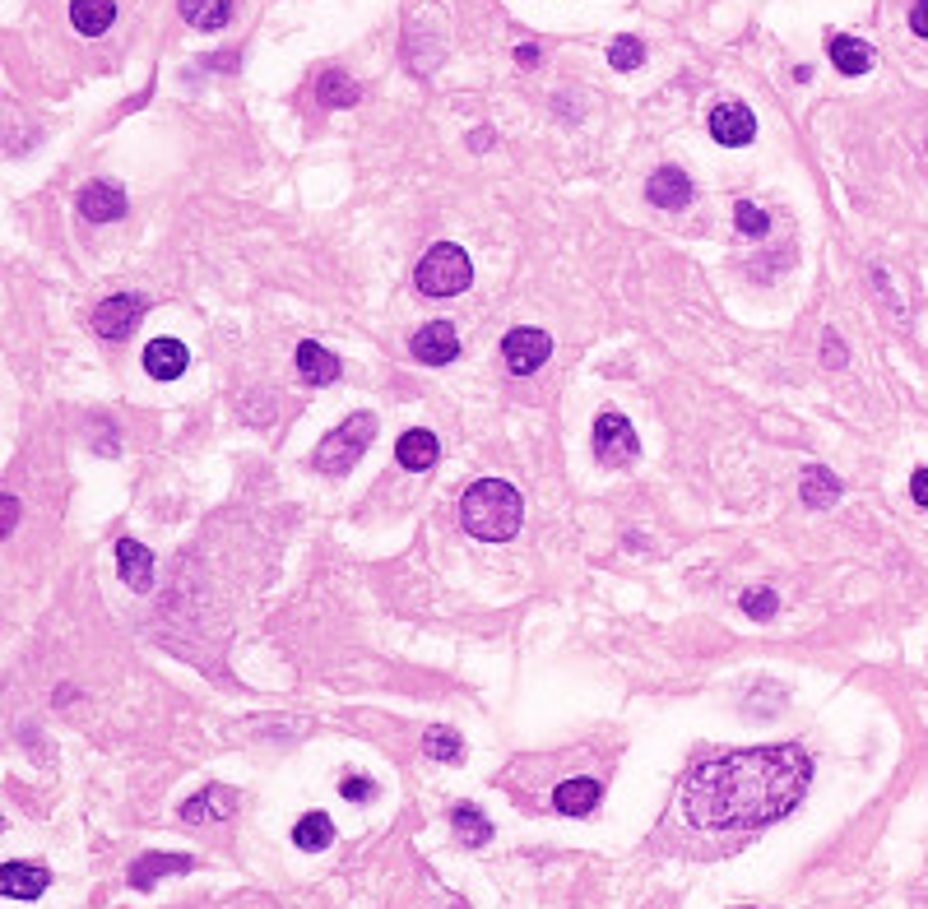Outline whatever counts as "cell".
I'll return each instance as SVG.
<instances>
[{
    "label": "cell",
    "instance_id": "cell-1",
    "mask_svg": "<svg viewBox=\"0 0 928 909\" xmlns=\"http://www.w3.org/2000/svg\"><path fill=\"white\" fill-rule=\"evenodd\" d=\"M813 780V757L799 743L715 752L692 766L683 784V813L701 831H747L794 813Z\"/></svg>",
    "mask_w": 928,
    "mask_h": 909
},
{
    "label": "cell",
    "instance_id": "cell-2",
    "mask_svg": "<svg viewBox=\"0 0 928 909\" xmlns=\"http://www.w3.org/2000/svg\"><path fill=\"white\" fill-rule=\"evenodd\" d=\"M460 520H465V529L473 533V539L506 543V539H516V533H520L525 502H520V492L511 487L506 479H479L465 492Z\"/></svg>",
    "mask_w": 928,
    "mask_h": 909
},
{
    "label": "cell",
    "instance_id": "cell-3",
    "mask_svg": "<svg viewBox=\"0 0 928 909\" xmlns=\"http://www.w3.org/2000/svg\"><path fill=\"white\" fill-rule=\"evenodd\" d=\"M371 441H377V418H371V413H348V418L334 427L321 446H316L311 464L321 473H334V479H340V473H348L371 450Z\"/></svg>",
    "mask_w": 928,
    "mask_h": 909
},
{
    "label": "cell",
    "instance_id": "cell-4",
    "mask_svg": "<svg viewBox=\"0 0 928 909\" xmlns=\"http://www.w3.org/2000/svg\"><path fill=\"white\" fill-rule=\"evenodd\" d=\"M413 284H419V292H427V298H456V292H465L473 284V265H469L465 246L437 242L419 261V269H413Z\"/></svg>",
    "mask_w": 928,
    "mask_h": 909
},
{
    "label": "cell",
    "instance_id": "cell-5",
    "mask_svg": "<svg viewBox=\"0 0 928 909\" xmlns=\"http://www.w3.org/2000/svg\"><path fill=\"white\" fill-rule=\"evenodd\" d=\"M595 454H599V464L608 469H622L631 464L641 454V441H637V432H631V423L622 418V413H599L595 418Z\"/></svg>",
    "mask_w": 928,
    "mask_h": 909
},
{
    "label": "cell",
    "instance_id": "cell-6",
    "mask_svg": "<svg viewBox=\"0 0 928 909\" xmlns=\"http://www.w3.org/2000/svg\"><path fill=\"white\" fill-rule=\"evenodd\" d=\"M502 358H506V367L516 371V377H535V371L552 358V340H548V330H535V325L511 330L506 340H502Z\"/></svg>",
    "mask_w": 928,
    "mask_h": 909
},
{
    "label": "cell",
    "instance_id": "cell-7",
    "mask_svg": "<svg viewBox=\"0 0 928 909\" xmlns=\"http://www.w3.org/2000/svg\"><path fill=\"white\" fill-rule=\"evenodd\" d=\"M140 315H145V298H135V292H112L107 302L93 307V330H98V340L116 344L140 325Z\"/></svg>",
    "mask_w": 928,
    "mask_h": 909
},
{
    "label": "cell",
    "instance_id": "cell-8",
    "mask_svg": "<svg viewBox=\"0 0 928 909\" xmlns=\"http://www.w3.org/2000/svg\"><path fill=\"white\" fill-rule=\"evenodd\" d=\"M409 353L419 358L423 367H446L460 358V334L450 321H427L419 334L409 340Z\"/></svg>",
    "mask_w": 928,
    "mask_h": 909
},
{
    "label": "cell",
    "instance_id": "cell-9",
    "mask_svg": "<svg viewBox=\"0 0 928 909\" xmlns=\"http://www.w3.org/2000/svg\"><path fill=\"white\" fill-rule=\"evenodd\" d=\"M692 195H697L692 176H687L683 168H674V163L655 168V172H650V182H645V200L655 209H687V205H692Z\"/></svg>",
    "mask_w": 928,
    "mask_h": 909
},
{
    "label": "cell",
    "instance_id": "cell-10",
    "mask_svg": "<svg viewBox=\"0 0 928 909\" xmlns=\"http://www.w3.org/2000/svg\"><path fill=\"white\" fill-rule=\"evenodd\" d=\"M75 205H79V219H89V223L126 219V191L112 186V182H89L84 191L75 195Z\"/></svg>",
    "mask_w": 928,
    "mask_h": 909
},
{
    "label": "cell",
    "instance_id": "cell-11",
    "mask_svg": "<svg viewBox=\"0 0 928 909\" xmlns=\"http://www.w3.org/2000/svg\"><path fill=\"white\" fill-rule=\"evenodd\" d=\"M710 135H715V145H724V149H743V145H753V135H757V116L743 103H720L710 112Z\"/></svg>",
    "mask_w": 928,
    "mask_h": 909
},
{
    "label": "cell",
    "instance_id": "cell-12",
    "mask_svg": "<svg viewBox=\"0 0 928 909\" xmlns=\"http://www.w3.org/2000/svg\"><path fill=\"white\" fill-rule=\"evenodd\" d=\"M182 873H195L191 854H145L130 863V886L135 891H153L163 877H182Z\"/></svg>",
    "mask_w": 928,
    "mask_h": 909
},
{
    "label": "cell",
    "instance_id": "cell-13",
    "mask_svg": "<svg viewBox=\"0 0 928 909\" xmlns=\"http://www.w3.org/2000/svg\"><path fill=\"white\" fill-rule=\"evenodd\" d=\"M186 367H191V348L182 340H168V334H163V340L145 344V371L153 381H176Z\"/></svg>",
    "mask_w": 928,
    "mask_h": 909
},
{
    "label": "cell",
    "instance_id": "cell-14",
    "mask_svg": "<svg viewBox=\"0 0 928 909\" xmlns=\"http://www.w3.org/2000/svg\"><path fill=\"white\" fill-rule=\"evenodd\" d=\"M51 886V873L37 863H5L0 867V896L5 900H37Z\"/></svg>",
    "mask_w": 928,
    "mask_h": 909
},
{
    "label": "cell",
    "instance_id": "cell-15",
    "mask_svg": "<svg viewBox=\"0 0 928 909\" xmlns=\"http://www.w3.org/2000/svg\"><path fill=\"white\" fill-rule=\"evenodd\" d=\"M116 576H122L130 589L149 595V585H153V552L145 543H135V539H116Z\"/></svg>",
    "mask_w": 928,
    "mask_h": 909
},
{
    "label": "cell",
    "instance_id": "cell-16",
    "mask_svg": "<svg viewBox=\"0 0 928 909\" xmlns=\"http://www.w3.org/2000/svg\"><path fill=\"white\" fill-rule=\"evenodd\" d=\"M437 454H442V441H437V432H427V427H409L400 441H394V460H400L409 473H423L437 464Z\"/></svg>",
    "mask_w": 928,
    "mask_h": 909
},
{
    "label": "cell",
    "instance_id": "cell-17",
    "mask_svg": "<svg viewBox=\"0 0 928 909\" xmlns=\"http://www.w3.org/2000/svg\"><path fill=\"white\" fill-rule=\"evenodd\" d=\"M599 798H604L599 780H566L552 789V807H558L562 817H589L599 807Z\"/></svg>",
    "mask_w": 928,
    "mask_h": 909
},
{
    "label": "cell",
    "instance_id": "cell-18",
    "mask_svg": "<svg viewBox=\"0 0 928 909\" xmlns=\"http://www.w3.org/2000/svg\"><path fill=\"white\" fill-rule=\"evenodd\" d=\"M298 377L307 381V386H334L340 381V358H334V353L325 348V344H298Z\"/></svg>",
    "mask_w": 928,
    "mask_h": 909
},
{
    "label": "cell",
    "instance_id": "cell-19",
    "mask_svg": "<svg viewBox=\"0 0 928 909\" xmlns=\"http://www.w3.org/2000/svg\"><path fill=\"white\" fill-rule=\"evenodd\" d=\"M826 51H832V66H836L840 74H850V79H855V74H868V70H873V47H868L863 37L836 33V37H832V47H826Z\"/></svg>",
    "mask_w": 928,
    "mask_h": 909
},
{
    "label": "cell",
    "instance_id": "cell-20",
    "mask_svg": "<svg viewBox=\"0 0 928 909\" xmlns=\"http://www.w3.org/2000/svg\"><path fill=\"white\" fill-rule=\"evenodd\" d=\"M176 10H182V19L191 28H201V33H219L232 24V0H176Z\"/></svg>",
    "mask_w": 928,
    "mask_h": 909
},
{
    "label": "cell",
    "instance_id": "cell-21",
    "mask_svg": "<svg viewBox=\"0 0 928 909\" xmlns=\"http://www.w3.org/2000/svg\"><path fill=\"white\" fill-rule=\"evenodd\" d=\"M116 19V0H70V24L84 37H103Z\"/></svg>",
    "mask_w": 928,
    "mask_h": 909
},
{
    "label": "cell",
    "instance_id": "cell-22",
    "mask_svg": "<svg viewBox=\"0 0 928 909\" xmlns=\"http://www.w3.org/2000/svg\"><path fill=\"white\" fill-rule=\"evenodd\" d=\"M450 826H456V840L465 849H483L492 840V821L473 803H456V807H450Z\"/></svg>",
    "mask_w": 928,
    "mask_h": 909
},
{
    "label": "cell",
    "instance_id": "cell-23",
    "mask_svg": "<svg viewBox=\"0 0 928 909\" xmlns=\"http://www.w3.org/2000/svg\"><path fill=\"white\" fill-rule=\"evenodd\" d=\"M232 813H237V798L228 794V789H205V794L182 803V821H224Z\"/></svg>",
    "mask_w": 928,
    "mask_h": 909
},
{
    "label": "cell",
    "instance_id": "cell-24",
    "mask_svg": "<svg viewBox=\"0 0 928 909\" xmlns=\"http://www.w3.org/2000/svg\"><path fill=\"white\" fill-rule=\"evenodd\" d=\"M799 497H803V506H813V510L836 506V502H840V479H836L832 469H803Z\"/></svg>",
    "mask_w": 928,
    "mask_h": 909
},
{
    "label": "cell",
    "instance_id": "cell-25",
    "mask_svg": "<svg viewBox=\"0 0 928 909\" xmlns=\"http://www.w3.org/2000/svg\"><path fill=\"white\" fill-rule=\"evenodd\" d=\"M330 840H334V821L325 813H307L293 826V844L307 849V854H321V849H330Z\"/></svg>",
    "mask_w": 928,
    "mask_h": 909
},
{
    "label": "cell",
    "instance_id": "cell-26",
    "mask_svg": "<svg viewBox=\"0 0 928 909\" xmlns=\"http://www.w3.org/2000/svg\"><path fill=\"white\" fill-rule=\"evenodd\" d=\"M423 752H427L432 761L460 766V761H465V738L456 734V728H446V724H432L427 734H423Z\"/></svg>",
    "mask_w": 928,
    "mask_h": 909
},
{
    "label": "cell",
    "instance_id": "cell-27",
    "mask_svg": "<svg viewBox=\"0 0 928 909\" xmlns=\"http://www.w3.org/2000/svg\"><path fill=\"white\" fill-rule=\"evenodd\" d=\"M316 97H321L325 107H353L358 103V84H353L344 70H325L321 79H316Z\"/></svg>",
    "mask_w": 928,
    "mask_h": 909
},
{
    "label": "cell",
    "instance_id": "cell-28",
    "mask_svg": "<svg viewBox=\"0 0 928 909\" xmlns=\"http://www.w3.org/2000/svg\"><path fill=\"white\" fill-rule=\"evenodd\" d=\"M641 61H645V43H641V37H627V33L614 37V47H608V66H614V70H637Z\"/></svg>",
    "mask_w": 928,
    "mask_h": 909
},
{
    "label": "cell",
    "instance_id": "cell-29",
    "mask_svg": "<svg viewBox=\"0 0 928 909\" xmlns=\"http://www.w3.org/2000/svg\"><path fill=\"white\" fill-rule=\"evenodd\" d=\"M738 603H743L747 618H757V622H771L776 612H780V595H776V589H743Z\"/></svg>",
    "mask_w": 928,
    "mask_h": 909
},
{
    "label": "cell",
    "instance_id": "cell-30",
    "mask_svg": "<svg viewBox=\"0 0 928 909\" xmlns=\"http://www.w3.org/2000/svg\"><path fill=\"white\" fill-rule=\"evenodd\" d=\"M734 223H738L743 237H766V232H771V219H766V209L753 205V200H738V205H734Z\"/></svg>",
    "mask_w": 928,
    "mask_h": 909
},
{
    "label": "cell",
    "instance_id": "cell-31",
    "mask_svg": "<svg viewBox=\"0 0 928 909\" xmlns=\"http://www.w3.org/2000/svg\"><path fill=\"white\" fill-rule=\"evenodd\" d=\"M845 358H850V353H845L840 334H836V330H826V340H822V363H826V367H845Z\"/></svg>",
    "mask_w": 928,
    "mask_h": 909
},
{
    "label": "cell",
    "instance_id": "cell-32",
    "mask_svg": "<svg viewBox=\"0 0 928 909\" xmlns=\"http://www.w3.org/2000/svg\"><path fill=\"white\" fill-rule=\"evenodd\" d=\"M340 794H344L348 803H367V798H371V780H363V775H348Z\"/></svg>",
    "mask_w": 928,
    "mask_h": 909
},
{
    "label": "cell",
    "instance_id": "cell-33",
    "mask_svg": "<svg viewBox=\"0 0 928 909\" xmlns=\"http://www.w3.org/2000/svg\"><path fill=\"white\" fill-rule=\"evenodd\" d=\"M910 28H915V37H928V0H915L910 5Z\"/></svg>",
    "mask_w": 928,
    "mask_h": 909
},
{
    "label": "cell",
    "instance_id": "cell-34",
    "mask_svg": "<svg viewBox=\"0 0 928 909\" xmlns=\"http://www.w3.org/2000/svg\"><path fill=\"white\" fill-rule=\"evenodd\" d=\"M910 497L919 506H928V469H915V479H910Z\"/></svg>",
    "mask_w": 928,
    "mask_h": 909
},
{
    "label": "cell",
    "instance_id": "cell-35",
    "mask_svg": "<svg viewBox=\"0 0 928 909\" xmlns=\"http://www.w3.org/2000/svg\"><path fill=\"white\" fill-rule=\"evenodd\" d=\"M516 61H520V66H539V47H535V43H520V47H516Z\"/></svg>",
    "mask_w": 928,
    "mask_h": 909
},
{
    "label": "cell",
    "instance_id": "cell-36",
    "mask_svg": "<svg viewBox=\"0 0 928 909\" xmlns=\"http://www.w3.org/2000/svg\"><path fill=\"white\" fill-rule=\"evenodd\" d=\"M492 145H497V135H492V130H473L469 135V149H492Z\"/></svg>",
    "mask_w": 928,
    "mask_h": 909
},
{
    "label": "cell",
    "instance_id": "cell-37",
    "mask_svg": "<svg viewBox=\"0 0 928 909\" xmlns=\"http://www.w3.org/2000/svg\"><path fill=\"white\" fill-rule=\"evenodd\" d=\"M14 520H19V502H14V497H5V533L14 529Z\"/></svg>",
    "mask_w": 928,
    "mask_h": 909
}]
</instances>
